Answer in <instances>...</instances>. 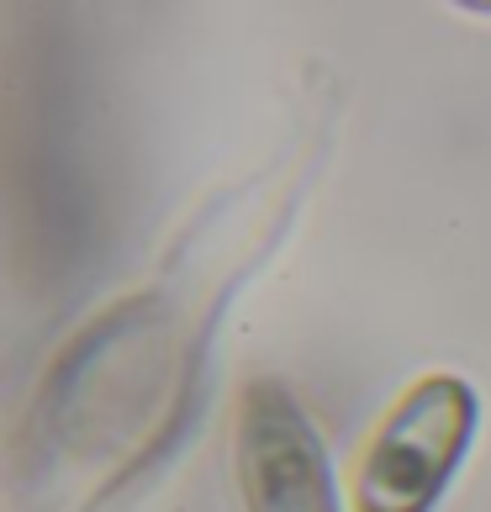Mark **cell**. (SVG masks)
I'll use <instances>...</instances> for the list:
<instances>
[{
    "label": "cell",
    "mask_w": 491,
    "mask_h": 512,
    "mask_svg": "<svg viewBox=\"0 0 491 512\" xmlns=\"http://www.w3.org/2000/svg\"><path fill=\"white\" fill-rule=\"evenodd\" d=\"M233 460L243 512H344L328 449L280 381H254L243 391Z\"/></svg>",
    "instance_id": "7a4b0ae2"
},
{
    "label": "cell",
    "mask_w": 491,
    "mask_h": 512,
    "mask_svg": "<svg viewBox=\"0 0 491 512\" xmlns=\"http://www.w3.org/2000/svg\"><path fill=\"white\" fill-rule=\"evenodd\" d=\"M476 423L481 402L460 375L418 381L365 449L354 512H433L476 444Z\"/></svg>",
    "instance_id": "6da1fadb"
}]
</instances>
